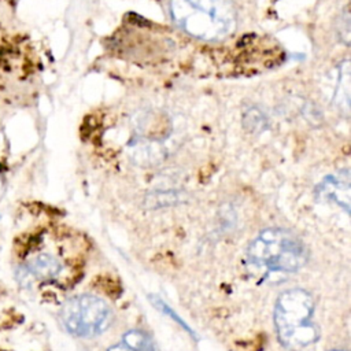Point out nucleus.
I'll return each mask as SVG.
<instances>
[{
	"label": "nucleus",
	"instance_id": "obj_3",
	"mask_svg": "<svg viewBox=\"0 0 351 351\" xmlns=\"http://www.w3.org/2000/svg\"><path fill=\"white\" fill-rule=\"evenodd\" d=\"M248 259L258 267L271 271L292 273L307 262V248L288 229L269 228L262 230L248 245Z\"/></svg>",
	"mask_w": 351,
	"mask_h": 351
},
{
	"label": "nucleus",
	"instance_id": "obj_2",
	"mask_svg": "<svg viewBox=\"0 0 351 351\" xmlns=\"http://www.w3.org/2000/svg\"><path fill=\"white\" fill-rule=\"evenodd\" d=\"M314 308L313 296L302 288L288 289L277 298L274 326L284 347L300 351L318 340L319 330L313 321Z\"/></svg>",
	"mask_w": 351,
	"mask_h": 351
},
{
	"label": "nucleus",
	"instance_id": "obj_6",
	"mask_svg": "<svg viewBox=\"0 0 351 351\" xmlns=\"http://www.w3.org/2000/svg\"><path fill=\"white\" fill-rule=\"evenodd\" d=\"M350 177L346 171L344 176H328L317 188V195L321 200L335 202L341 206L347 213L350 211Z\"/></svg>",
	"mask_w": 351,
	"mask_h": 351
},
{
	"label": "nucleus",
	"instance_id": "obj_5",
	"mask_svg": "<svg viewBox=\"0 0 351 351\" xmlns=\"http://www.w3.org/2000/svg\"><path fill=\"white\" fill-rule=\"evenodd\" d=\"M62 270L60 262L48 254H41L27 261L19 269V280L21 281H34V280H52L59 276Z\"/></svg>",
	"mask_w": 351,
	"mask_h": 351
},
{
	"label": "nucleus",
	"instance_id": "obj_4",
	"mask_svg": "<svg viewBox=\"0 0 351 351\" xmlns=\"http://www.w3.org/2000/svg\"><path fill=\"white\" fill-rule=\"evenodd\" d=\"M60 321L66 330L78 337H95L112 322L111 307L95 295L70 298L60 310Z\"/></svg>",
	"mask_w": 351,
	"mask_h": 351
},
{
	"label": "nucleus",
	"instance_id": "obj_9",
	"mask_svg": "<svg viewBox=\"0 0 351 351\" xmlns=\"http://www.w3.org/2000/svg\"><path fill=\"white\" fill-rule=\"evenodd\" d=\"M180 192L174 191H166V192H154L147 196L145 203L151 207H160V206H167V204H174L177 202H181Z\"/></svg>",
	"mask_w": 351,
	"mask_h": 351
},
{
	"label": "nucleus",
	"instance_id": "obj_8",
	"mask_svg": "<svg viewBox=\"0 0 351 351\" xmlns=\"http://www.w3.org/2000/svg\"><path fill=\"white\" fill-rule=\"evenodd\" d=\"M107 351H154V343L145 332L133 329L126 332L121 341L110 347Z\"/></svg>",
	"mask_w": 351,
	"mask_h": 351
},
{
	"label": "nucleus",
	"instance_id": "obj_12",
	"mask_svg": "<svg viewBox=\"0 0 351 351\" xmlns=\"http://www.w3.org/2000/svg\"><path fill=\"white\" fill-rule=\"evenodd\" d=\"M333 351H340V350H333Z\"/></svg>",
	"mask_w": 351,
	"mask_h": 351
},
{
	"label": "nucleus",
	"instance_id": "obj_7",
	"mask_svg": "<svg viewBox=\"0 0 351 351\" xmlns=\"http://www.w3.org/2000/svg\"><path fill=\"white\" fill-rule=\"evenodd\" d=\"M350 75H351L350 60L346 59L337 67L335 96H333V100L337 104V107L346 112H348V108H350V86H351Z\"/></svg>",
	"mask_w": 351,
	"mask_h": 351
},
{
	"label": "nucleus",
	"instance_id": "obj_10",
	"mask_svg": "<svg viewBox=\"0 0 351 351\" xmlns=\"http://www.w3.org/2000/svg\"><path fill=\"white\" fill-rule=\"evenodd\" d=\"M339 36H340V40L348 45L350 43V12H348V8H344L343 14L340 15V19H339Z\"/></svg>",
	"mask_w": 351,
	"mask_h": 351
},
{
	"label": "nucleus",
	"instance_id": "obj_1",
	"mask_svg": "<svg viewBox=\"0 0 351 351\" xmlns=\"http://www.w3.org/2000/svg\"><path fill=\"white\" fill-rule=\"evenodd\" d=\"M170 14L180 29L204 41L222 40L236 26L232 0H170Z\"/></svg>",
	"mask_w": 351,
	"mask_h": 351
},
{
	"label": "nucleus",
	"instance_id": "obj_11",
	"mask_svg": "<svg viewBox=\"0 0 351 351\" xmlns=\"http://www.w3.org/2000/svg\"><path fill=\"white\" fill-rule=\"evenodd\" d=\"M155 304L158 306V308H160L165 314L170 315L174 321H177V322H178L184 329H186V330L193 336V332L189 329V326H188V325H186V324H185V322H184V321H182V319H181V318H180V317H178V315H177V314H176V313H174L169 306H167V304H165V302H162V300H156V302H155Z\"/></svg>",
	"mask_w": 351,
	"mask_h": 351
}]
</instances>
